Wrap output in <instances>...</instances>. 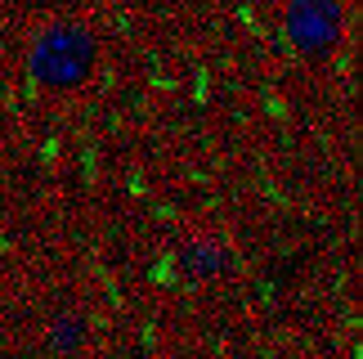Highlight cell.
Masks as SVG:
<instances>
[{
	"label": "cell",
	"mask_w": 363,
	"mask_h": 359,
	"mask_svg": "<svg viewBox=\"0 0 363 359\" xmlns=\"http://www.w3.org/2000/svg\"><path fill=\"white\" fill-rule=\"evenodd\" d=\"M94 67V40L72 23L45 27L32 45V77L45 86H77Z\"/></svg>",
	"instance_id": "1"
}]
</instances>
